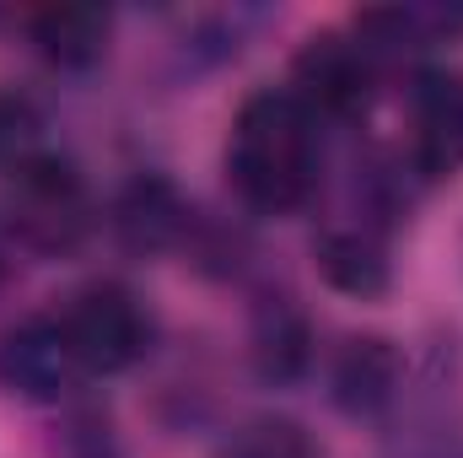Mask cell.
I'll return each mask as SVG.
<instances>
[{
  "label": "cell",
  "mask_w": 463,
  "mask_h": 458,
  "mask_svg": "<svg viewBox=\"0 0 463 458\" xmlns=\"http://www.w3.org/2000/svg\"><path fill=\"white\" fill-rule=\"evenodd\" d=\"M318 119L307 114L291 87L253 92L227 135V178L237 200L259 216H286L318 189Z\"/></svg>",
  "instance_id": "1"
},
{
  "label": "cell",
  "mask_w": 463,
  "mask_h": 458,
  "mask_svg": "<svg viewBox=\"0 0 463 458\" xmlns=\"http://www.w3.org/2000/svg\"><path fill=\"white\" fill-rule=\"evenodd\" d=\"M65 340L76 350L87 377H118L135 361H146V350L156 340V324L146 313V302L118 286V281H98L81 286L76 297H65V308H54Z\"/></svg>",
  "instance_id": "2"
},
{
  "label": "cell",
  "mask_w": 463,
  "mask_h": 458,
  "mask_svg": "<svg viewBox=\"0 0 463 458\" xmlns=\"http://www.w3.org/2000/svg\"><path fill=\"white\" fill-rule=\"evenodd\" d=\"M377 54L350 33V27H329L313 33L297 60H291V98L313 119H355L372 109L377 98Z\"/></svg>",
  "instance_id": "3"
},
{
  "label": "cell",
  "mask_w": 463,
  "mask_h": 458,
  "mask_svg": "<svg viewBox=\"0 0 463 458\" xmlns=\"http://www.w3.org/2000/svg\"><path fill=\"white\" fill-rule=\"evenodd\" d=\"M5 232L38 253H65L76 248L87 227H92V200H87V184H81V167L71 157L27 173V178H11L5 184Z\"/></svg>",
  "instance_id": "4"
},
{
  "label": "cell",
  "mask_w": 463,
  "mask_h": 458,
  "mask_svg": "<svg viewBox=\"0 0 463 458\" xmlns=\"http://www.w3.org/2000/svg\"><path fill=\"white\" fill-rule=\"evenodd\" d=\"M87 383L54 313H33L0 335V388L27 405H71Z\"/></svg>",
  "instance_id": "5"
},
{
  "label": "cell",
  "mask_w": 463,
  "mask_h": 458,
  "mask_svg": "<svg viewBox=\"0 0 463 458\" xmlns=\"http://www.w3.org/2000/svg\"><path fill=\"white\" fill-rule=\"evenodd\" d=\"M404 394V350L383 335H350L335 361H329V399L355 415L372 421L383 410H393Z\"/></svg>",
  "instance_id": "6"
},
{
  "label": "cell",
  "mask_w": 463,
  "mask_h": 458,
  "mask_svg": "<svg viewBox=\"0 0 463 458\" xmlns=\"http://www.w3.org/2000/svg\"><path fill=\"white\" fill-rule=\"evenodd\" d=\"M350 33L377 54V65L399 60V54H420L437 43H458L463 38V5L442 0H410V5H366L350 16Z\"/></svg>",
  "instance_id": "7"
},
{
  "label": "cell",
  "mask_w": 463,
  "mask_h": 458,
  "mask_svg": "<svg viewBox=\"0 0 463 458\" xmlns=\"http://www.w3.org/2000/svg\"><path fill=\"white\" fill-rule=\"evenodd\" d=\"M109 222H114V237L129 253H167V248H178V243L189 237L194 211H189V200H184L167 178L140 173V178H129V184L118 189Z\"/></svg>",
  "instance_id": "8"
},
{
  "label": "cell",
  "mask_w": 463,
  "mask_h": 458,
  "mask_svg": "<svg viewBox=\"0 0 463 458\" xmlns=\"http://www.w3.org/2000/svg\"><path fill=\"white\" fill-rule=\"evenodd\" d=\"M410 162L420 178H453L463 167V76H420Z\"/></svg>",
  "instance_id": "9"
},
{
  "label": "cell",
  "mask_w": 463,
  "mask_h": 458,
  "mask_svg": "<svg viewBox=\"0 0 463 458\" xmlns=\"http://www.w3.org/2000/svg\"><path fill=\"white\" fill-rule=\"evenodd\" d=\"M313 264L324 275V286L345 291V297H383L393 286V264H388V243L377 237V227H329L313 243Z\"/></svg>",
  "instance_id": "10"
},
{
  "label": "cell",
  "mask_w": 463,
  "mask_h": 458,
  "mask_svg": "<svg viewBox=\"0 0 463 458\" xmlns=\"http://www.w3.org/2000/svg\"><path fill=\"white\" fill-rule=\"evenodd\" d=\"M27 38L54 71H92L109 54L114 16L98 5H43L27 16Z\"/></svg>",
  "instance_id": "11"
},
{
  "label": "cell",
  "mask_w": 463,
  "mask_h": 458,
  "mask_svg": "<svg viewBox=\"0 0 463 458\" xmlns=\"http://www.w3.org/2000/svg\"><path fill=\"white\" fill-rule=\"evenodd\" d=\"M248 356H253V372L275 388L297 383L307 367H313V324L307 313L291 302V297H264L253 308V340H248Z\"/></svg>",
  "instance_id": "12"
},
{
  "label": "cell",
  "mask_w": 463,
  "mask_h": 458,
  "mask_svg": "<svg viewBox=\"0 0 463 458\" xmlns=\"http://www.w3.org/2000/svg\"><path fill=\"white\" fill-rule=\"evenodd\" d=\"M71 157L54 135V124L43 114V103L22 87H0V178H27L49 162Z\"/></svg>",
  "instance_id": "13"
},
{
  "label": "cell",
  "mask_w": 463,
  "mask_h": 458,
  "mask_svg": "<svg viewBox=\"0 0 463 458\" xmlns=\"http://www.w3.org/2000/svg\"><path fill=\"white\" fill-rule=\"evenodd\" d=\"M216 458H324V448H318L297 421L264 415V421H248L242 432H232Z\"/></svg>",
  "instance_id": "14"
},
{
  "label": "cell",
  "mask_w": 463,
  "mask_h": 458,
  "mask_svg": "<svg viewBox=\"0 0 463 458\" xmlns=\"http://www.w3.org/2000/svg\"><path fill=\"white\" fill-rule=\"evenodd\" d=\"M60 448H65V458H118V437H114V426H109L103 410L76 405V410L65 415Z\"/></svg>",
  "instance_id": "15"
},
{
  "label": "cell",
  "mask_w": 463,
  "mask_h": 458,
  "mask_svg": "<svg viewBox=\"0 0 463 458\" xmlns=\"http://www.w3.org/2000/svg\"><path fill=\"white\" fill-rule=\"evenodd\" d=\"M5 275H11V232L0 222V286H5Z\"/></svg>",
  "instance_id": "16"
}]
</instances>
